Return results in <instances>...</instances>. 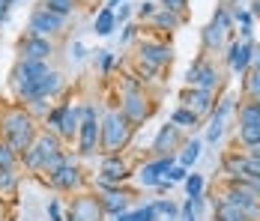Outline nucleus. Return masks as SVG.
<instances>
[{"label":"nucleus","instance_id":"obj_1","mask_svg":"<svg viewBox=\"0 0 260 221\" xmlns=\"http://www.w3.org/2000/svg\"><path fill=\"white\" fill-rule=\"evenodd\" d=\"M36 135H39V125H36V120L27 114V108L21 102H18V105H9V108L0 114V138L15 149L18 155L36 141Z\"/></svg>","mask_w":260,"mask_h":221},{"label":"nucleus","instance_id":"obj_2","mask_svg":"<svg viewBox=\"0 0 260 221\" xmlns=\"http://www.w3.org/2000/svg\"><path fill=\"white\" fill-rule=\"evenodd\" d=\"M135 125L120 111H108L105 117H99V152L105 155H123V149L132 144Z\"/></svg>","mask_w":260,"mask_h":221},{"label":"nucleus","instance_id":"obj_3","mask_svg":"<svg viewBox=\"0 0 260 221\" xmlns=\"http://www.w3.org/2000/svg\"><path fill=\"white\" fill-rule=\"evenodd\" d=\"M221 69L215 60H209V54H198L194 63L185 69V87H198V90H209L218 93L221 90Z\"/></svg>","mask_w":260,"mask_h":221},{"label":"nucleus","instance_id":"obj_4","mask_svg":"<svg viewBox=\"0 0 260 221\" xmlns=\"http://www.w3.org/2000/svg\"><path fill=\"white\" fill-rule=\"evenodd\" d=\"M45 182H48V188L54 192H60V195H78L81 188L87 185V179H84V171L78 168V162L75 159H69L60 171H54L45 176Z\"/></svg>","mask_w":260,"mask_h":221},{"label":"nucleus","instance_id":"obj_5","mask_svg":"<svg viewBox=\"0 0 260 221\" xmlns=\"http://www.w3.org/2000/svg\"><path fill=\"white\" fill-rule=\"evenodd\" d=\"M57 93H63V75L57 69H48L45 75H39L36 81H30L24 90H18L15 99L18 102H30V99H51Z\"/></svg>","mask_w":260,"mask_h":221},{"label":"nucleus","instance_id":"obj_6","mask_svg":"<svg viewBox=\"0 0 260 221\" xmlns=\"http://www.w3.org/2000/svg\"><path fill=\"white\" fill-rule=\"evenodd\" d=\"M63 30H66V18L48 12L45 6H36V9L30 12V18H27V33H33V36L54 39V36H60Z\"/></svg>","mask_w":260,"mask_h":221},{"label":"nucleus","instance_id":"obj_7","mask_svg":"<svg viewBox=\"0 0 260 221\" xmlns=\"http://www.w3.org/2000/svg\"><path fill=\"white\" fill-rule=\"evenodd\" d=\"M174 60V48L165 42V39H153V36H147V39H141L138 42V63H144V66H150V69H161V66H168Z\"/></svg>","mask_w":260,"mask_h":221},{"label":"nucleus","instance_id":"obj_8","mask_svg":"<svg viewBox=\"0 0 260 221\" xmlns=\"http://www.w3.org/2000/svg\"><path fill=\"white\" fill-rule=\"evenodd\" d=\"M254 45L257 42H242V39H231L228 48H224V66L234 75H242L254 66Z\"/></svg>","mask_w":260,"mask_h":221},{"label":"nucleus","instance_id":"obj_9","mask_svg":"<svg viewBox=\"0 0 260 221\" xmlns=\"http://www.w3.org/2000/svg\"><path fill=\"white\" fill-rule=\"evenodd\" d=\"M105 212L99 206V197L90 195V192H78L72 197L69 209L63 212V221H102Z\"/></svg>","mask_w":260,"mask_h":221},{"label":"nucleus","instance_id":"obj_10","mask_svg":"<svg viewBox=\"0 0 260 221\" xmlns=\"http://www.w3.org/2000/svg\"><path fill=\"white\" fill-rule=\"evenodd\" d=\"M120 114L129 120V125L138 129L153 117V102L147 93H126V96H120Z\"/></svg>","mask_w":260,"mask_h":221},{"label":"nucleus","instance_id":"obj_11","mask_svg":"<svg viewBox=\"0 0 260 221\" xmlns=\"http://www.w3.org/2000/svg\"><path fill=\"white\" fill-rule=\"evenodd\" d=\"M215 99L218 93H209V90H198V87H185L180 93V105L182 108H188L201 123L212 117V111H215Z\"/></svg>","mask_w":260,"mask_h":221},{"label":"nucleus","instance_id":"obj_12","mask_svg":"<svg viewBox=\"0 0 260 221\" xmlns=\"http://www.w3.org/2000/svg\"><path fill=\"white\" fill-rule=\"evenodd\" d=\"M177 165V155H158V159H150L138 168V182L144 188H156L158 182L168 176V171Z\"/></svg>","mask_w":260,"mask_h":221},{"label":"nucleus","instance_id":"obj_13","mask_svg":"<svg viewBox=\"0 0 260 221\" xmlns=\"http://www.w3.org/2000/svg\"><path fill=\"white\" fill-rule=\"evenodd\" d=\"M18 60H42V63H48L54 57V42L51 39H45V36H33V33H24L21 39H18Z\"/></svg>","mask_w":260,"mask_h":221},{"label":"nucleus","instance_id":"obj_14","mask_svg":"<svg viewBox=\"0 0 260 221\" xmlns=\"http://www.w3.org/2000/svg\"><path fill=\"white\" fill-rule=\"evenodd\" d=\"M48 69H51V66L42 63V60H15V66H12V72H9V87H12V93L24 90L30 81H36L39 75H45Z\"/></svg>","mask_w":260,"mask_h":221},{"label":"nucleus","instance_id":"obj_15","mask_svg":"<svg viewBox=\"0 0 260 221\" xmlns=\"http://www.w3.org/2000/svg\"><path fill=\"white\" fill-rule=\"evenodd\" d=\"M182 129L174 123H165L161 129L156 132V138H153V159H158V155H177L182 147Z\"/></svg>","mask_w":260,"mask_h":221},{"label":"nucleus","instance_id":"obj_16","mask_svg":"<svg viewBox=\"0 0 260 221\" xmlns=\"http://www.w3.org/2000/svg\"><path fill=\"white\" fill-rule=\"evenodd\" d=\"M108 185H123L126 179H132V165L123 159V155H102L99 162V176Z\"/></svg>","mask_w":260,"mask_h":221},{"label":"nucleus","instance_id":"obj_17","mask_svg":"<svg viewBox=\"0 0 260 221\" xmlns=\"http://www.w3.org/2000/svg\"><path fill=\"white\" fill-rule=\"evenodd\" d=\"M78 125H81V114H78V102H60V123H57V138L63 144L78 138Z\"/></svg>","mask_w":260,"mask_h":221},{"label":"nucleus","instance_id":"obj_18","mask_svg":"<svg viewBox=\"0 0 260 221\" xmlns=\"http://www.w3.org/2000/svg\"><path fill=\"white\" fill-rule=\"evenodd\" d=\"M78 155L90 159L99 152V120H81L78 125Z\"/></svg>","mask_w":260,"mask_h":221},{"label":"nucleus","instance_id":"obj_19","mask_svg":"<svg viewBox=\"0 0 260 221\" xmlns=\"http://www.w3.org/2000/svg\"><path fill=\"white\" fill-rule=\"evenodd\" d=\"M99 197V206H102V212L105 215H120V212H129V200L132 195L120 185V188H114V192H102V195H96Z\"/></svg>","mask_w":260,"mask_h":221},{"label":"nucleus","instance_id":"obj_20","mask_svg":"<svg viewBox=\"0 0 260 221\" xmlns=\"http://www.w3.org/2000/svg\"><path fill=\"white\" fill-rule=\"evenodd\" d=\"M231 39H236V36H228L221 27H215L212 21L201 30V48H204V54H218V51H224Z\"/></svg>","mask_w":260,"mask_h":221},{"label":"nucleus","instance_id":"obj_21","mask_svg":"<svg viewBox=\"0 0 260 221\" xmlns=\"http://www.w3.org/2000/svg\"><path fill=\"white\" fill-rule=\"evenodd\" d=\"M147 24H150V30H156V33H174V30H180V27L185 24V15L171 12V9H165V6H158L156 15H153Z\"/></svg>","mask_w":260,"mask_h":221},{"label":"nucleus","instance_id":"obj_22","mask_svg":"<svg viewBox=\"0 0 260 221\" xmlns=\"http://www.w3.org/2000/svg\"><path fill=\"white\" fill-rule=\"evenodd\" d=\"M221 173L228 176V182H242L245 179V155L242 149H231L221 155Z\"/></svg>","mask_w":260,"mask_h":221},{"label":"nucleus","instance_id":"obj_23","mask_svg":"<svg viewBox=\"0 0 260 221\" xmlns=\"http://www.w3.org/2000/svg\"><path fill=\"white\" fill-rule=\"evenodd\" d=\"M201 149H204V141H201V138L182 141L180 152H177V165H182V168H188V171H191V165L201 159Z\"/></svg>","mask_w":260,"mask_h":221},{"label":"nucleus","instance_id":"obj_24","mask_svg":"<svg viewBox=\"0 0 260 221\" xmlns=\"http://www.w3.org/2000/svg\"><path fill=\"white\" fill-rule=\"evenodd\" d=\"M33 144L39 147V152H42V159H45V162H48L51 155H57V152H63V141H60L54 132H48V129H45V132H39Z\"/></svg>","mask_w":260,"mask_h":221},{"label":"nucleus","instance_id":"obj_25","mask_svg":"<svg viewBox=\"0 0 260 221\" xmlns=\"http://www.w3.org/2000/svg\"><path fill=\"white\" fill-rule=\"evenodd\" d=\"M236 123L239 125H260V102H239L236 105Z\"/></svg>","mask_w":260,"mask_h":221},{"label":"nucleus","instance_id":"obj_26","mask_svg":"<svg viewBox=\"0 0 260 221\" xmlns=\"http://www.w3.org/2000/svg\"><path fill=\"white\" fill-rule=\"evenodd\" d=\"M236 96L234 93H221V96L215 99V111H212V120H221V123H228L231 117L236 114Z\"/></svg>","mask_w":260,"mask_h":221},{"label":"nucleus","instance_id":"obj_27","mask_svg":"<svg viewBox=\"0 0 260 221\" xmlns=\"http://www.w3.org/2000/svg\"><path fill=\"white\" fill-rule=\"evenodd\" d=\"M114 27H117L114 9L102 6V9H99V12L93 15V33H96V36H111V33H114Z\"/></svg>","mask_w":260,"mask_h":221},{"label":"nucleus","instance_id":"obj_28","mask_svg":"<svg viewBox=\"0 0 260 221\" xmlns=\"http://www.w3.org/2000/svg\"><path fill=\"white\" fill-rule=\"evenodd\" d=\"M150 203L156 209L158 221H180V203H174L171 197H153Z\"/></svg>","mask_w":260,"mask_h":221},{"label":"nucleus","instance_id":"obj_29","mask_svg":"<svg viewBox=\"0 0 260 221\" xmlns=\"http://www.w3.org/2000/svg\"><path fill=\"white\" fill-rule=\"evenodd\" d=\"M171 123L180 125L182 132H198V129H201V120H198L188 108H182V105H177V108L171 111Z\"/></svg>","mask_w":260,"mask_h":221},{"label":"nucleus","instance_id":"obj_30","mask_svg":"<svg viewBox=\"0 0 260 221\" xmlns=\"http://www.w3.org/2000/svg\"><path fill=\"white\" fill-rule=\"evenodd\" d=\"M242 96L248 102H260V69L251 66L248 72L242 75Z\"/></svg>","mask_w":260,"mask_h":221},{"label":"nucleus","instance_id":"obj_31","mask_svg":"<svg viewBox=\"0 0 260 221\" xmlns=\"http://www.w3.org/2000/svg\"><path fill=\"white\" fill-rule=\"evenodd\" d=\"M18 165H21L24 171H30V173H42L45 159H42V152H39V147H36V144H30V147L18 155Z\"/></svg>","mask_w":260,"mask_h":221},{"label":"nucleus","instance_id":"obj_32","mask_svg":"<svg viewBox=\"0 0 260 221\" xmlns=\"http://www.w3.org/2000/svg\"><path fill=\"white\" fill-rule=\"evenodd\" d=\"M207 212V197H185L180 203V218H188V215H194V218H201Z\"/></svg>","mask_w":260,"mask_h":221},{"label":"nucleus","instance_id":"obj_33","mask_svg":"<svg viewBox=\"0 0 260 221\" xmlns=\"http://www.w3.org/2000/svg\"><path fill=\"white\" fill-rule=\"evenodd\" d=\"M212 24L221 27L228 36H236V24H234V18H231V9H228L224 3H218V6H215V12H212Z\"/></svg>","mask_w":260,"mask_h":221},{"label":"nucleus","instance_id":"obj_34","mask_svg":"<svg viewBox=\"0 0 260 221\" xmlns=\"http://www.w3.org/2000/svg\"><path fill=\"white\" fill-rule=\"evenodd\" d=\"M81 0H42L39 6H45L48 12H54V15H63V18H69L75 9H78Z\"/></svg>","mask_w":260,"mask_h":221},{"label":"nucleus","instance_id":"obj_35","mask_svg":"<svg viewBox=\"0 0 260 221\" xmlns=\"http://www.w3.org/2000/svg\"><path fill=\"white\" fill-rule=\"evenodd\" d=\"M182 188H185V197H201L204 195V188H207V179H204V173H188L185 176V182H182Z\"/></svg>","mask_w":260,"mask_h":221},{"label":"nucleus","instance_id":"obj_36","mask_svg":"<svg viewBox=\"0 0 260 221\" xmlns=\"http://www.w3.org/2000/svg\"><path fill=\"white\" fill-rule=\"evenodd\" d=\"M21 105L27 108V114H30L33 120H36V117L45 120V114L51 111V102H48V99H30V102H21Z\"/></svg>","mask_w":260,"mask_h":221},{"label":"nucleus","instance_id":"obj_37","mask_svg":"<svg viewBox=\"0 0 260 221\" xmlns=\"http://www.w3.org/2000/svg\"><path fill=\"white\" fill-rule=\"evenodd\" d=\"M0 168H9V171H15V168H18V152L9 147L3 138H0Z\"/></svg>","mask_w":260,"mask_h":221},{"label":"nucleus","instance_id":"obj_38","mask_svg":"<svg viewBox=\"0 0 260 221\" xmlns=\"http://www.w3.org/2000/svg\"><path fill=\"white\" fill-rule=\"evenodd\" d=\"M18 188V173L9 168H0V195H12Z\"/></svg>","mask_w":260,"mask_h":221},{"label":"nucleus","instance_id":"obj_39","mask_svg":"<svg viewBox=\"0 0 260 221\" xmlns=\"http://www.w3.org/2000/svg\"><path fill=\"white\" fill-rule=\"evenodd\" d=\"M221 138H224V123H221V120H212V117H209V123H207V135H204V141L215 147V144H218Z\"/></svg>","mask_w":260,"mask_h":221},{"label":"nucleus","instance_id":"obj_40","mask_svg":"<svg viewBox=\"0 0 260 221\" xmlns=\"http://www.w3.org/2000/svg\"><path fill=\"white\" fill-rule=\"evenodd\" d=\"M69 159H72V152H66V149H63V152H57V155H51V159H48V162H45V165H42V173H45V176H48V173L60 171V168H63V165H66V162H69Z\"/></svg>","mask_w":260,"mask_h":221},{"label":"nucleus","instance_id":"obj_41","mask_svg":"<svg viewBox=\"0 0 260 221\" xmlns=\"http://www.w3.org/2000/svg\"><path fill=\"white\" fill-rule=\"evenodd\" d=\"M96 66H99L102 75H111V69L117 66V54H111V51H96Z\"/></svg>","mask_w":260,"mask_h":221},{"label":"nucleus","instance_id":"obj_42","mask_svg":"<svg viewBox=\"0 0 260 221\" xmlns=\"http://www.w3.org/2000/svg\"><path fill=\"white\" fill-rule=\"evenodd\" d=\"M156 9H158L156 0H141V3L135 6V18H141V21H150V18L156 15Z\"/></svg>","mask_w":260,"mask_h":221},{"label":"nucleus","instance_id":"obj_43","mask_svg":"<svg viewBox=\"0 0 260 221\" xmlns=\"http://www.w3.org/2000/svg\"><path fill=\"white\" fill-rule=\"evenodd\" d=\"M132 221H158L156 209H153V203L147 200L144 206H138V209H132Z\"/></svg>","mask_w":260,"mask_h":221},{"label":"nucleus","instance_id":"obj_44","mask_svg":"<svg viewBox=\"0 0 260 221\" xmlns=\"http://www.w3.org/2000/svg\"><path fill=\"white\" fill-rule=\"evenodd\" d=\"M132 15H135V6H129V3H120V6L114 9V18H117V24H120V27L129 24Z\"/></svg>","mask_w":260,"mask_h":221},{"label":"nucleus","instance_id":"obj_45","mask_svg":"<svg viewBox=\"0 0 260 221\" xmlns=\"http://www.w3.org/2000/svg\"><path fill=\"white\" fill-rule=\"evenodd\" d=\"M126 93H144V81L135 78V75H129V78L123 81V87H120V96H126Z\"/></svg>","mask_w":260,"mask_h":221},{"label":"nucleus","instance_id":"obj_46","mask_svg":"<svg viewBox=\"0 0 260 221\" xmlns=\"http://www.w3.org/2000/svg\"><path fill=\"white\" fill-rule=\"evenodd\" d=\"M185 176H188V168H182V165H174V168L168 171V176H165V179H168L171 185H182V182H185Z\"/></svg>","mask_w":260,"mask_h":221},{"label":"nucleus","instance_id":"obj_47","mask_svg":"<svg viewBox=\"0 0 260 221\" xmlns=\"http://www.w3.org/2000/svg\"><path fill=\"white\" fill-rule=\"evenodd\" d=\"M78 114L81 120H99V108L93 102H78Z\"/></svg>","mask_w":260,"mask_h":221},{"label":"nucleus","instance_id":"obj_48","mask_svg":"<svg viewBox=\"0 0 260 221\" xmlns=\"http://www.w3.org/2000/svg\"><path fill=\"white\" fill-rule=\"evenodd\" d=\"M158 6H165L171 12H180V15H188V0H158Z\"/></svg>","mask_w":260,"mask_h":221},{"label":"nucleus","instance_id":"obj_49","mask_svg":"<svg viewBox=\"0 0 260 221\" xmlns=\"http://www.w3.org/2000/svg\"><path fill=\"white\" fill-rule=\"evenodd\" d=\"M138 30H141V27L135 24V21H129V24H123V36H120V42H123V45H129V42H135V39H138Z\"/></svg>","mask_w":260,"mask_h":221},{"label":"nucleus","instance_id":"obj_50","mask_svg":"<svg viewBox=\"0 0 260 221\" xmlns=\"http://www.w3.org/2000/svg\"><path fill=\"white\" fill-rule=\"evenodd\" d=\"M48 221H63V206H60V200H57V197L48 200Z\"/></svg>","mask_w":260,"mask_h":221},{"label":"nucleus","instance_id":"obj_51","mask_svg":"<svg viewBox=\"0 0 260 221\" xmlns=\"http://www.w3.org/2000/svg\"><path fill=\"white\" fill-rule=\"evenodd\" d=\"M245 155V152H242ZM245 176H260V162L257 159H248L245 155Z\"/></svg>","mask_w":260,"mask_h":221},{"label":"nucleus","instance_id":"obj_52","mask_svg":"<svg viewBox=\"0 0 260 221\" xmlns=\"http://www.w3.org/2000/svg\"><path fill=\"white\" fill-rule=\"evenodd\" d=\"M242 185H245V188H251V192L260 197V176H245V179H242Z\"/></svg>","mask_w":260,"mask_h":221},{"label":"nucleus","instance_id":"obj_53","mask_svg":"<svg viewBox=\"0 0 260 221\" xmlns=\"http://www.w3.org/2000/svg\"><path fill=\"white\" fill-rule=\"evenodd\" d=\"M15 3H18V0H0V21H6V18H9V9H12Z\"/></svg>","mask_w":260,"mask_h":221},{"label":"nucleus","instance_id":"obj_54","mask_svg":"<svg viewBox=\"0 0 260 221\" xmlns=\"http://www.w3.org/2000/svg\"><path fill=\"white\" fill-rule=\"evenodd\" d=\"M242 152H245L248 159H257V162H260V141H257V144H248V147H242Z\"/></svg>","mask_w":260,"mask_h":221},{"label":"nucleus","instance_id":"obj_55","mask_svg":"<svg viewBox=\"0 0 260 221\" xmlns=\"http://www.w3.org/2000/svg\"><path fill=\"white\" fill-rule=\"evenodd\" d=\"M72 57H75V60H84V57H87V48H84L81 42H75V45H72Z\"/></svg>","mask_w":260,"mask_h":221},{"label":"nucleus","instance_id":"obj_56","mask_svg":"<svg viewBox=\"0 0 260 221\" xmlns=\"http://www.w3.org/2000/svg\"><path fill=\"white\" fill-rule=\"evenodd\" d=\"M248 12H251L254 18H260V0H251V3H248Z\"/></svg>","mask_w":260,"mask_h":221},{"label":"nucleus","instance_id":"obj_57","mask_svg":"<svg viewBox=\"0 0 260 221\" xmlns=\"http://www.w3.org/2000/svg\"><path fill=\"white\" fill-rule=\"evenodd\" d=\"M156 192H158V195H165V192H171V182H168V179H161V182L156 185Z\"/></svg>","mask_w":260,"mask_h":221},{"label":"nucleus","instance_id":"obj_58","mask_svg":"<svg viewBox=\"0 0 260 221\" xmlns=\"http://www.w3.org/2000/svg\"><path fill=\"white\" fill-rule=\"evenodd\" d=\"M114 221H132V209H129V212H120V215H114Z\"/></svg>","mask_w":260,"mask_h":221},{"label":"nucleus","instance_id":"obj_59","mask_svg":"<svg viewBox=\"0 0 260 221\" xmlns=\"http://www.w3.org/2000/svg\"><path fill=\"white\" fill-rule=\"evenodd\" d=\"M120 3H126V0H108V3H105V6H108V9H117V6H120Z\"/></svg>","mask_w":260,"mask_h":221},{"label":"nucleus","instance_id":"obj_60","mask_svg":"<svg viewBox=\"0 0 260 221\" xmlns=\"http://www.w3.org/2000/svg\"><path fill=\"white\" fill-rule=\"evenodd\" d=\"M180 221H201V218H194V215H188V218H180Z\"/></svg>","mask_w":260,"mask_h":221},{"label":"nucleus","instance_id":"obj_61","mask_svg":"<svg viewBox=\"0 0 260 221\" xmlns=\"http://www.w3.org/2000/svg\"><path fill=\"white\" fill-rule=\"evenodd\" d=\"M221 3H234V0H221Z\"/></svg>","mask_w":260,"mask_h":221},{"label":"nucleus","instance_id":"obj_62","mask_svg":"<svg viewBox=\"0 0 260 221\" xmlns=\"http://www.w3.org/2000/svg\"><path fill=\"white\" fill-rule=\"evenodd\" d=\"M3 24H6V21H0V27H3Z\"/></svg>","mask_w":260,"mask_h":221},{"label":"nucleus","instance_id":"obj_63","mask_svg":"<svg viewBox=\"0 0 260 221\" xmlns=\"http://www.w3.org/2000/svg\"><path fill=\"white\" fill-rule=\"evenodd\" d=\"M156 3H158V0H156Z\"/></svg>","mask_w":260,"mask_h":221}]
</instances>
